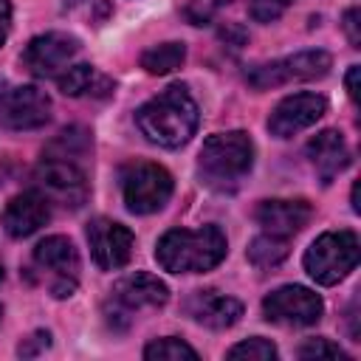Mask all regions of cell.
Returning a JSON list of instances; mask_svg holds the SVG:
<instances>
[{
    "instance_id": "obj_1",
    "label": "cell",
    "mask_w": 361,
    "mask_h": 361,
    "mask_svg": "<svg viewBox=\"0 0 361 361\" xmlns=\"http://www.w3.org/2000/svg\"><path fill=\"white\" fill-rule=\"evenodd\" d=\"M197 104L189 96L186 85H169L158 96H152L147 104L138 107L135 124L141 135L149 144H158L164 149L183 147L195 130H197Z\"/></svg>"
},
{
    "instance_id": "obj_2",
    "label": "cell",
    "mask_w": 361,
    "mask_h": 361,
    "mask_svg": "<svg viewBox=\"0 0 361 361\" xmlns=\"http://www.w3.org/2000/svg\"><path fill=\"white\" fill-rule=\"evenodd\" d=\"M226 234L217 226L172 228L158 240L155 259L169 274H203L223 262Z\"/></svg>"
},
{
    "instance_id": "obj_3",
    "label": "cell",
    "mask_w": 361,
    "mask_h": 361,
    "mask_svg": "<svg viewBox=\"0 0 361 361\" xmlns=\"http://www.w3.org/2000/svg\"><path fill=\"white\" fill-rule=\"evenodd\" d=\"M254 164V144L245 133H214L203 141L197 158V175L212 189H234Z\"/></svg>"
},
{
    "instance_id": "obj_4",
    "label": "cell",
    "mask_w": 361,
    "mask_h": 361,
    "mask_svg": "<svg viewBox=\"0 0 361 361\" xmlns=\"http://www.w3.org/2000/svg\"><path fill=\"white\" fill-rule=\"evenodd\" d=\"M358 265V237L350 228L324 231L305 251V271L319 285L341 282Z\"/></svg>"
},
{
    "instance_id": "obj_5",
    "label": "cell",
    "mask_w": 361,
    "mask_h": 361,
    "mask_svg": "<svg viewBox=\"0 0 361 361\" xmlns=\"http://www.w3.org/2000/svg\"><path fill=\"white\" fill-rule=\"evenodd\" d=\"M124 203L135 214H152L166 206L172 197V175L149 161H135L121 169Z\"/></svg>"
},
{
    "instance_id": "obj_6",
    "label": "cell",
    "mask_w": 361,
    "mask_h": 361,
    "mask_svg": "<svg viewBox=\"0 0 361 361\" xmlns=\"http://www.w3.org/2000/svg\"><path fill=\"white\" fill-rule=\"evenodd\" d=\"M333 59L327 51H299L265 65H254L245 79L251 87L257 90H268V87H279V85H290V82H307V79H319L330 71Z\"/></svg>"
},
{
    "instance_id": "obj_7",
    "label": "cell",
    "mask_w": 361,
    "mask_h": 361,
    "mask_svg": "<svg viewBox=\"0 0 361 361\" xmlns=\"http://www.w3.org/2000/svg\"><path fill=\"white\" fill-rule=\"evenodd\" d=\"M34 180H37V192H42L51 203L79 209L87 200V178L76 161L42 155L39 166L34 169Z\"/></svg>"
},
{
    "instance_id": "obj_8",
    "label": "cell",
    "mask_w": 361,
    "mask_h": 361,
    "mask_svg": "<svg viewBox=\"0 0 361 361\" xmlns=\"http://www.w3.org/2000/svg\"><path fill=\"white\" fill-rule=\"evenodd\" d=\"M48 118H51V99L39 87L0 79V127L37 130Z\"/></svg>"
},
{
    "instance_id": "obj_9",
    "label": "cell",
    "mask_w": 361,
    "mask_h": 361,
    "mask_svg": "<svg viewBox=\"0 0 361 361\" xmlns=\"http://www.w3.org/2000/svg\"><path fill=\"white\" fill-rule=\"evenodd\" d=\"M262 313L268 322L274 324H285V327H307L316 324L324 313V302L319 293H313L310 288L302 285H285L276 288L274 293H268L262 299Z\"/></svg>"
},
{
    "instance_id": "obj_10",
    "label": "cell",
    "mask_w": 361,
    "mask_h": 361,
    "mask_svg": "<svg viewBox=\"0 0 361 361\" xmlns=\"http://www.w3.org/2000/svg\"><path fill=\"white\" fill-rule=\"evenodd\" d=\"M34 262H37V268L51 274L48 290L56 299H65V296H71L76 290V282H79V254H76V248H73V243L68 237L54 234V237H45L42 243H37Z\"/></svg>"
},
{
    "instance_id": "obj_11",
    "label": "cell",
    "mask_w": 361,
    "mask_h": 361,
    "mask_svg": "<svg viewBox=\"0 0 361 361\" xmlns=\"http://www.w3.org/2000/svg\"><path fill=\"white\" fill-rule=\"evenodd\" d=\"M87 243L102 271H118L133 257V231L107 217H96L87 223Z\"/></svg>"
},
{
    "instance_id": "obj_12",
    "label": "cell",
    "mask_w": 361,
    "mask_h": 361,
    "mask_svg": "<svg viewBox=\"0 0 361 361\" xmlns=\"http://www.w3.org/2000/svg\"><path fill=\"white\" fill-rule=\"evenodd\" d=\"M79 54V39L71 34H39L34 37L23 51V65L34 76H59L68 62Z\"/></svg>"
},
{
    "instance_id": "obj_13",
    "label": "cell",
    "mask_w": 361,
    "mask_h": 361,
    "mask_svg": "<svg viewBox=\"0 0 361 361\" xmlns=\"http://www.w3.org/2000/svg\"><path fill=\"white\" fill-rule=\"evenodd\" d=\"M327 113V99L319 93H293L285 96L268 116V130L276 138H290L299 130H307Z\"/></svg>"
},
{
    "instance_id": "obj_14",
    "label": "cell",
    "mask_w": 361,
    "mask_h": 361,
    "mask_svg": "<svg viewBox=\"0 0 361 361\" xmlns=\"http://www.w3.org/2000/svg\"><path fill=\"white\" fill-rule=\"evenodd\" d=\"M48 220H51V200L42 192H37V189H28L23 195H14L6 203V209H3V228L14 240L31 237Z\"/></svg>"
},
{
    "instance_id": "obj_15",
    "label": "cell",
    "mask_w": 361,
    "mask_h": 361,
    "mask_svg": "<svg viewBox=\"0 0 361 361\" xmlns=\"http://www.w3.org/2000/svg\"><path fill=\"white\" fill-rule=\"evenodd\" d=\"M166 299H169V288L158 276L144 274V271H135V274L118 279L110 293V302L116 307H124L127 313L144 310V307H161V305H166Z\"/></svg>"
},
{
    "instance_id": "obj_16",
    "label": "cell",
    "mask_w": 361,
    "mask_h": 361,
    "mask_svg": "<svg viewBox=\"0 0 361 361\" xmlns=\"http://www.w3.org/2000/svg\"><path fill=\"white\" fill-rule=\"evenodd\" d=\"M186 313L203 324V327H212V330H226L231 324L240 322L243 316V305L226 293H217V290H195L189 299H186Z\"/></svg>"
},
{
    "instance_id": "obj_17",
    "label": "cell",
    "mask_w": 361,
    "mask_h": 361,
    "mask_svg": "<svg viewBox=\"0 0 361 361\" xmlns=\"http://www.w3.org/2000/svg\"><path fill=\"white\" fill-rule=\"evenodd\" d=\"M307 158L322 183H330L338 172L350 166V147L338 130H322L307 141Z\"/></svg>"
},
{
    "instance_id": "obj_18",
    "label": "cell",
    "mask_w": 361,
    "mask_h": 361,
    "mask_svg": "<svg viewBox=\"0 0 361 361\" xmlns=\"http://www.w3.org/2000/svg\"><path fill=\"white\" fill-rule=\"evenodd\" d=\"M310 206L305 200H262L257 206V223L276 237L299 234L310 220Z\"/></svg>"
},
{
    "instance_id": "obj_19",
    "label": "cell",
    "mask_w": 361,
    "mask_h": 361,
    "mask_svg": "<svg viewBox=\"0 0 361 361\" xmlns=\"http://www.w3.org/2000/svg\"><path fill=\"white\" fill-rule=\"evenodd\" d=\"M56 85L65 96H93V99H104L116 90L113 79L104 76L102 71H96L93 65H71L56 76Z\"/></svg>"
},
{
    "instance_id": "obj_20",
    "label": "cell",
    "mask_w": 361,
    "mask_h": 361,
    "mask_svg": "<svg viewBox=\"0 0 361 361\" xmlns=\"http://www.w3.org/2000/svg\"><path fill=\"white\" fill-rule=\"evenodd\" d=\"M186 59V45L183 42H161V45H152L141 54V68L152 76H164V73H172L183 65Z\"/></svg>"
},
{
    "instance_id": "obj_21",
    "label": "cell",
    "mask_w": 361,
    "mask_h": 361,
    "mask_svg": "<svg viewBox=\"0 0 361 361\" xmlns=\"http://www.w3.org/2000/svg\"><path fill=\"white\" fill-rule=\"evenodd\" d=\"M288 257V237H276V234H259L251 240L248 245V259L257 268H274Z\"/></svg>"
},
{
    "instance_id": "obj_22",
    "label": "cell",
    "mask_w": 361,
    "mask_h": 361,
    "mask_svg": "<svg viewBox=\"0 0 361 361\" xmlns=\"http://www.w3.org/2000/svg\"><path fill=\"white\" fill-rule=\"evenodd\" d=\"M87 149H90V135H87V130L71 127V130H62V133L48 144L45 155L68 158V161H76V164H79V158L87 155Z\"/></svg>"
},
{
    "instance_id": "obj_23",
    "label": "cell",
    "mask_w": 361,
    "mask_h": 361,
    "mask_svg": "<svg viewBox=\"0 0 361 361\" xmlns=\"http://www.w3.org/2000/svg\"><path fill=\"white\" fill-rule=\"evenodd\" d=\"M144 358H149V361H180V358L197 361V353L186 341H180L175 336H166V338H155L152 344H147Z\"/></svg>"
},
{
    "instance_id": "obj_24",
    "label": "cell",
    "mask_w": 361,
    "mask_h": 361,
    "mask_svg": "<svg viewBox=\"0 0 361 361\" xmlns=\"http://www.w3.org/2000/svg\"><path fill=\"white\" fill-rule=\"evenodd\" d=\"M226 355L228 358H248V361H271V358H276V347L268 338L254 336V338H245V341L234 344Z\"/></svg>"
},
{
    "instance_id": "obj_25",
    "label": "cell",
    "mask_w": 361,
    "mask_h": 361,
    "mask_svg": "<svg viewBox=\"0 0 361 361\" xmlns=\"http://www.w3.org/2000/svg\"><path fill=\"white\" fill-rule=\"evenodd\" d=\"M299 358H341V361H347L350 355L330 338H307L299 347Z\"/></svg>"
},
{
    "instance_id": "obj_26",
    "label": "cell",
    "mask_w": 361,
    "mask_h": 361,
    "mask_svg": "<svg viewBox=\"0 0 361 361\" xmlns=\"http://www.w3.org/2000/svg\"><path fill=\"white\" fill-rule=\"evenodd\" d=\"M293 0H251V17L257 23H274L276 17L285 14V8Z\"/></svg>"
},
{
    "instance_id": "obj_27",
    "label": "cell",
    "mask_w": 361,
    "mask_h": 361,
    "mask_svg": "<svg viewBox=\"0 0 361 361\" xmlns=\"http://www.w3.org/2000/svg\"><path fill=\"white\" fill-rule=\"evenodd\" d=\"M344 31L350 37V45L353 48H361V34H358V8H350L344 14Z\"/></svg>"
},
{
    "instance_id": "obj_28",
    "label": "cell",
    "mask_w": 361,
    "mask_h": 361,
    "mask_svg": "<svg viewBox=\"0 0 361 361\" xmlns=\"http://www.w3.org/2000/svg\"><path fill=\"white\" fill-rule=\"evenodd\" d=\"M8 31H11V3L0 0V48L8 39Z\"/></svg>"
},
{
    "instance_id": "obj_29",
    "label": "cell",
    "mask_w": 361,
    "mask_h": 361,
    "mask_svg": "<svg viewBox=\"0 0 361 361\" xmlns=\"http://www.w3.org/2000/svg\"><path fill=\"white\" fill-rule=\"evenodd\" d=\"M358 65H353L350 71H347V93H350V99L353 102H358Z\"/></svg>"
},
{
    "instance_id": "obj_30",
    "label": "cell",
    "mask_w": 361,
    "mask_h": 361,
    "mask_svg": "<svg viewBox=\"0 0 361 361\" xmlns=\"http://www.w3.org/2000/svg\"><path fill=\"white\" fill-rule=\"evenodd\" d=\"M214 3H231V0H214Z\"/></svg>"
},
{
    "instance_id": "obj_31",
    "label": "cell",
    "mask_w": 361,
    "mask_h": 361,
    "mask_svg": "<svg viewBox=\"0 0 361 361\" xmlns=\"http://www.w3.org/2000/svg\"><path fill=\"white\" fill-rule=\"evenodd\" d=\"M0 282H3V265H0Z\"/></svg>"
},
{
    "instance_id": "obj_32",
    "label": "cell",
    "mask_w": 361,
    "mask_h": 361,
    "mask_svg": "<svg viewBox=\"0 0 361 361\" xmlns=\"http://www.w3.org/2000/svg\"><path fill=\"white\" fill-rule=\"evenodd\" d=\"M0 316H3V310H0Z\"/></svg>"
}]
</instances>
